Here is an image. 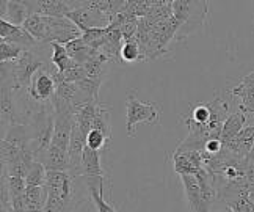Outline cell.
<instances>
[{
	"instance_id": "cell-1",
	"label": "cell",
	"mask_w": 254,
	"mask_h": 212,
	"mask_svg": "<svg viewBox=\"0 0 254 212\" xmlns=\"http://www.w3.org/2000/svg\"><path fill=\"white\" fill-rule=\"evenodd\" d=\"M232 113L231 102L224 96H217L210 102L191 104L189 112L181 115V123L189 129L176 151H204L212 137H220L223 123Z\"/></svg>"
},
{
	"instance_id": "cell-2",
	"label": "cell",
	"mask_w": 254,
	"mask_h": 212,
	"mask_svg": "<svg viewBox=\"0 0 254 212\" xmlns=\"http://www.w3.org/2000/svg\"><path fill=\"white\" fill-rule=\"evenodd\" d=\"M181 182L190 212H212L218 195L206 168L201 170L198 175H182Z\"/></svg>"
},
{
	"instance_id": "cell-3",
	"label": "cell",
	"mask_w": 254,
	"mask_h": 212,
	"mask_svg": "<svg viewBox=\"0 0 254 212\" xmlns=\"http://www.w3.org/2000/svg\"><path fill=\"white\" fill-rule=\"evenodd\" d=\"M174 19L179 22L176 40L182 41L204 25L209 13V0H171Z\"/></svg>"
},
{
	"instance_id": "cell-4",
	"label": "cell",
	"mask_w": 254,
	"mask_h": 212,
	"mask_svg": "<svg viewBox=\"0 0 254 212\" xmlns=\"http://www.w3.org/2000/svg\"><path fill=\"white\" fill-rule=\"evenodd\" d=\"M43 44L44 43H41L40 46ZM40 46L35 47V49L24 51V54L16 62H6L14 91H27L36 72L47 65L43 59Z\"/></svg>"
},
{
	"instance_id": "cell-5",
	"label": "cell",
	"mask_w": 254,
	"mask_h": 212,
	"mask_svg": "<svg viewBox=\"0 0 254 212\" xmlns=\"http://www.w3.org/2000/svg\"><path fill=\"white\" fill-rule=\"evenodd\" d=\"M148 123V124H159L160 123V109L155 102H143L138 99L135 91L127 93L126 99V128L127 136H136V124Z\"/></svg>"
},
{
	"instance_id": "cell-6",
	"label": "cell",
	"mask_w": 254,
	"mask_h": 212,
	"mask_svg": "<svg viewBox=\"0 0 254 212\" xmlns=\"http://www.w3.org/2000/svg\"><path fill=\"white\" fill-rule=\"evenodd\" d=\"M44 21H46L44 44L60 43L66 46L67 43H71L82 36L80 28L66 16H62V17L44 16Z\"/></svg>"
},
{
	"instance_id": "cell-7",
	"label": "cell",
	"mask_w": 254,
	"mask_h": 212,
	"mask_svg": "<svg viewBox=\"0 0 254 212\" xmlns=\"http://www.w3.org/2000/svg\"><path fill=\"white\" fill-rule=\"evenodd\" d=\"M66 17H69L71 21L80 28L82 33L86 32L88 28H105L113 21L104 9L97 6L96 0H90L85 6L72 9V11L67 13Z\"/></svg>"
},
{
	"instance_id": "cell-8",
	"label": "cell",
	"mask_w": 254,
	"mask_h": 212,
	"mask_svg": "<svg viewBox=\"0 0 254 212\" xmlns=\"http://www.w3.org/2000/svg\"><path fill=\"white\" fill-rule=\"evenodd\" d=\"M51 66L52 65H46L44 68H41L40 71L36 72V75L33 77V80L28 86V96L32 98V101L38 102V104H43V102H49L54 94L57 91V85L55 80L51 74Z\"/></svg>"
},
{
	"instance_id": "cell-9",
	"label": "cell",
	"mask_w": 254,
	"mask_h": 212,
	"mask_svg": "<svg viewBox=\"0 0 254 212\" xmlns=\"http://www.w3.org/2000/svg\"><path fill=\"white\" fill-rule=\"evenodd\" d=\"M173 163H174V171L179 176L198 175L201 170H204L201 151H174Z\"/></svg>"
},
{
	"instance_id": "cell-10",
	"label": "cell",
	"mask_w": 254,
	"mask_h": 212,
	"mask_svg": "<svg viewBox=\"0 0 254 212\" xmlns=\"http://www.w3.org/2000/svg\"><path fill=\"white\" fill-rule=\"evenodd\" d=\"M0 38L22 46L25 51L35 49V47L41 44L40 41H36L22 25H14L11 22H8L6 19H0Z\"/></svg>"
},
{
	"instance_id": "cell-11",
	"label": "cell",
	"mask_w": 254,
	"mask_h": 212,
	"mask_svg": "<svg viewBox=\"0 0 254 212\" xmlns=\"http://www.w3.org/2000/svg\"><path fill=\"white\" fill-rule=\"evenodd\" d=\"M124 44V38L120 28H115L109 25V32L101 40L99 46H97V51L104 54L105 57H109L110 62H121V47Z\"/></svg>"
},
{
	"instance_id": "cell-12",
	"label": "cell",
	"mask_w": 254,
	"mask_h": 212,
	"mask_svg": "<svg viewBox=\"0 0 254 212\" xmlns=\"http://www.w3.org/2000/svg\"><path fill=\"white\" fill-rule=\"evenodd\" d=\"M40 162L46 167L47 171H67L69 170V154L66 149L51 144Z\"/></svg>"
},
{
	"instance_id": "cell-13",
	"label": "cell",
	"mask_w": 254,
	"mask_h": 212,
	"mask_svg": "<svg viewBox=\"0 0 254 212\" xmlns=\"http://www.w3.org/2000/svg\"><path fill=\"white\" fill-rule=\"evenodd\" d=\"M82 178H105L101 163V151L85 146L82 156Z\"/></svg>"
},
{
	"instance_id": "cell-14",
	"label": "cell",
	"mask_w": 254,
	"mask_h": 212,
	"mask_svg": "<svg viewBox=\"0 0 254 212\" xmlns=\"http://www.w3.org/2000/svg\"><path fill=\"white\" fill-rule=\"evenodd\" d=\"M247 117H248V113H245V112L240 110V109H237L236 112H232L229 115V117L226 118V121L223 123L221 134H220V140L223 141V144L231 141L243 128H245Z\"/></svg>"
},
{
	"instance_id": "cell-15",
	"label": "cell",
	"mask_w": 254,
	"mask_h": 212,
	"mask_svg": "<svg viewBox=\"0 0 254 212\" xmlns=\"http://www.w3.org/2000/svg\"><path fill=\"white\" fill-rule=\"evenodd\" d=\"M66 49L67 52H69L71 55V59L77 63H80V65H85L90 59H93V57L99 52L97 49H93V47L88 46L83 40H82V36L80 38H77V40L71 41V43H67L66 44Z\"/></svg>"
},
{
	"instance_id": "cell-16",
	"label": "cell",
	"mask_w": 254,
	"mask_h": 212,
	"mask_svg": "<svg viewBox=\"0 0 254 212\" xmlns=\"http://www.w3.org/2000/svg\"><path fill=\"white\" fill-rule=\"evenodd\" d=\"M97 104H99V102L83 104L82 107H79L75 112V121H77V124H79V128L86 134V136L93 131V123H94V118H96Z\"/></svg>"
},
{
	"instance_id": "cell-17",
	"label": "cell",
	"mask_w": 254,
	"mask_h": 212,
	"mask_svg": "<svg viewBox=\"0 0 254 212\" xmlns=\"http://www.w3.org/2000/svg\"><path fill=\"white\" fill-rule=\"evenodd\" d=\"M110 63L109 57H105L104 54L97 52L93 59L88 60L83 68L86 71V77H91V79H101L104 80V77L107 74V65Z\"/></svg>"
},
{
	"instance_id": "cell-18",
	"label": "cell",
	"mask_w": 254,
	"mask_h": 212,
	"mask_svg": "<svg viewBox=\"0 0 254 212\" xmlns=\"http://www.w3.org/2000/svg\"><path fill=\"white\" fill-rule=\"evenodd\" d=\"M51 49H52L51 63L60 72H64L74 63V60L71 59L69 52H67V49H66V46L64 44H60V43H52L51 44Z\"/></svg>"
},
{
	"instance_id": "cell-19",
	"label": "cell",
	"mask_w": 254,
	"mask_h": 212,
	"mask_svg": "<svg viewBox=\"0 0 254 212\" xmlns=\"http://www.w3.org/2000/svg\"><path fill=\"white\" fill-rule=\"evenodd\" d=\"M69 8H67L62 0H38V14L62 17L67 16Z\"/></svg>"
},
{
	"instance_id": "cell-20",
	"label": "cell",
	"mask_w": 254,
	"mask_h": 212,
	"mask_svg": "<svg viewBox=\"0 0 254 212\" xmlns=\"http://www.w3.org/2000/svg\"><path fill=\"white\" fill-rule=\"evenodd\" d=\"M25 30L30 33L36 41L44 43V35H46V21L43 14H32L27 19L22 25Z\"/></svg>"
},
{
	"instance_id": "cell-21",
	"label": "cell",
	"mask_w": 254,
	"mask_h": 212,
	"mask_svg": "<svg viewBox=\"0 0 254 212\" xmlns=\"http://www.w3.org/2000/svg\"><path fill=\"white\" fill-rule=\"evenodd\" d=\"M93 129H97L104 132L107 139L112 140V124H110V110L107 109V105L97 104V110H96V118L93 123Z\"/></svg>"
},
{
	"instance_id": "cell-22",
	"label": "cell",
	"mask_w": 254,
	"mask_h": 212,
	"mask_svg": "<svg viewBox=\"0 0 254 212\" xmlns=\"http://www.w3.org/2000/svg\"><path fill=\"white\" fill-rule=\"evenodd\" d=\"M46 175L47 170L41 162L35 160L32 163L30 170H28L25 176V184L27 187H36V186H46Z\"/></svg>"
},
{
	"instance_id": "cell-23",
	"label": "cell",
	"mask_w": 254,
	"mask_h": 212,
	"mask_svg": "<svg viewBox=\"0 0 254 212\" xmlns=\"http://www.w3.org/2000/svg\"><path fill=\"white\" fill-rule=\"evenodd\" d=\"M24 47L19 46L16 43L2 40L0 41V62L6 63V62H16L19 57L24 54Z\"/></svg>"
},
{
	"instance_id": "cell-24",
	"label": "cell",
	"mask_w": 254,
	"mask_h": 212,
	"mask_svg": "<svg viewBox=\"0 0 254 212\" xmlns=\"http://www.w3.org/2000/svg\"><path fill=\"white\" fill-rule=\"evenodd\" d=\"M30 16H32V13L28 11L25 6L9 2L8 3V9H6V16L3 19H6L8 22H11L14 25H24V22Z\"/></svg>"
},
{
	"instance_id": "cell-25",
	"label": "cell",
	"mask_w": 254,
	"mask_h": 212,
	"mask_svg": "<svg viewBox=\"0 0 254 212\" xmlns=\"http://www.w3.org/2000/svg\"><path fill=\"white\" fill-rule=\"evenodd\" d=\"M143 60V52L141 47L136 40L124 41L121 47V62L126 63H133V62H141Z\"/></svg>"
},
{
	"instance_id": "cell-26",
	"label": "cell",
	"mask_w": 254,
	"mask_h": 212,
	"mask_svg": "<svg viewBox=\"0 0 254 212\" xmlns=\"http://www.w3.org/2000/svg\"><path fill=\"white\" fill-rule=\"evenodd\" d=\"M79 85V88L82 90V93L86 96V99L90 102H99L97 101V94H99V88L102 85L101 79H91V77H85L83 80L75 82Z\"/></svg>"
},
{
	"instance_id": "cell-27",
	"label": "cell",
	"mask_w": 254,
	"mask_h": 212,
	"mask_svg": "<svg viewBox=\"0 0 254 212\" xmlns=\"http://www.w3.org/2000/svg\"><path fill=\"white\" fill-rule=\"evenodd\" d=\"M110 143V139H107V136L104 132L97 131V129H93L90 134L86 136V146H90L91 149H96V151H102L109 146Z\"/></svg>"
},
{
	"instance_id": "cell-28",
	"label": "cell",
	"mask_w": 254,
	"mask_h": 212,
	"mask_svg": "<svg viewBox=\"0 0 254 212\" xmlns=\"http://www.w3.org/2000/svg\"><path fill=\"white\" fill-rule=\"evenodd\" d=\"M63 77H64L66 82H80L86 77V71L83 68V65L74 62L69 68L63 72Z\"/></svg>"
},
{
	"instance_id": "cell-29",
	"label": "cell",
	"mask_w": 254,
	"mask_h": 212,
	"mask_svg": "<svg viewBox=\"0 0 254 212\" xmlns=\"http://www.w3.org/2000/svg\"><path fill=\"white\" fill-rule=\"evenodd\" d=\"M8 187H9V194H11V200L24 195L27 192V184L24 178L8 176Z\"/></svg>"
},
{
	"instance_id": "cell-30",
	"label": "cell",
	"mask_w": 254,
	"mask_h": 212,
	"mask_svg": "<svg viewBox=\"0 0 254 212\" xmlns=\"http://www.w3.org/2000/svg\"><path fill=\"white\" fill-rule=\"evenodd\" d=\"M223 149V141L220 140V137H212L207 140L206 143V148H204L202 152H206V154H217Z\"/></svg>"
},
{
	"instance_id": "cell-31",
	"label": "cell",
	"mask_w": 254,
	"mask_h": 212,
	"mask_svg": "<svg viewBox=\"0 0 254 212\" xmlns=\"http://www.w3.org/2000/svg\"><path fill=\"white\" fill-rule=\"evenodd\" d=\"M168 3H170V0H148V5H149L151 9L165 6V5H168Z\"/></svg>"
},
{
	"instance_id": "cell-32",
	"label": "cell",
	"mask_w": 254,
	"mask_h": 212,
	"mask_svg": "<svg viewBox=\"0 0 254 212\" xmlns=\"http://www.w3.org/2000/svg\"><path fill=\"white\" fill-rule=\"evenodd\" d=\"M8 3H9V0H0V19H3L6 16Z\"/></svg>"
},
{
	"instance_id": "cell-33",
	"label": "cell",
	"mask_w": 254,
	"mask_h": 212,
	"mask_svg": "<svg viewBox=\"0 0 254 212\" xmlns=\"http://www.w3.org/2000/svg\"><path fill=\"white\" fill-rule=\"evenodd\" d=\"M170 3H171V0H170Z\"/></svg>"
}]
</instances>
